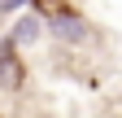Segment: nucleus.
Returning <instances> with one entry per match:
<instances>
[{"label":"nucleus","instance_id":"1","mask_svg":"<svg viewBox=\"0 0 122 118\" xmlns=\"http://www.w3.org/2000/svg\"><path fill=\"white\" fill-rule=\"evenodd\" d=\"M48 31L57 35V39H66V44H83L92 31H87V22L79 18V13H70V9H57V13H48Z\"/></svg>","mask_w":122,"mask_h":118},{"label":"nucleus","instance_id":"2","mask_svg":"<svg viewBox=\"0 0 122 118\" xmlns=\"http://www.w3.org/2000/svg\"><path fill=\"white\" fill-rule=\"evenodd\" d=\"M22 57H18V39L5 35L0 39V87H9V92H18L22 87Z\"/></svg>","mask_w":122,"mask_h":118},{"label":"nucleus","instance_id":"3","mask_svg":"<svg viewBox=\"0 0 122 118\" xmlns=\"http://www.w3.org/2000/svg\"><path fill=\"white\" fill-rule=\"evenodd\" d=\"M39 22H44L39 13H22V18H18V26H13V39H18V48H22V44H35V39H39V31H44Z\"/></svg>","mask_w":122,"mask_h":118},{"label":"nucleus","instance_id":"4","mask_svg":"<svg viewBox=\"0 0 122 118\" xmlns=\"http://www.w3.org/2000/svg\"><path fill=\"white\" fill-rule=\"evenodd\" d=\"M26 0H0V9H22Z\"/></svg>","mask_w":122,"mask_h":118}]
</instances>
